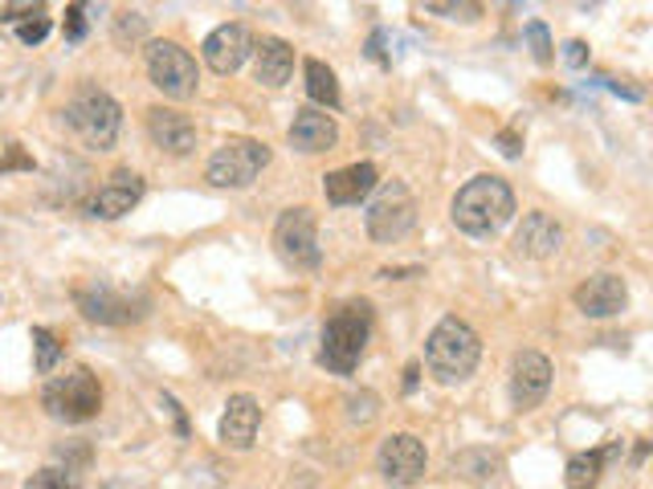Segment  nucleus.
<instances>
[{
    "mask_svg": "<svg viewBox=\"0 0 653 489\" xmlns=\"http://www.w3.org/2000/svg\"><path fill=\"white\" fill-rule=\"evenodd\" d=\"M425 13H437V17H445V21H478L483 17V4H454V0H429L425 4Z\"/></svg>",
    "mask_w": 653,
    "mask_h": 489,
    "instance_id": "bb28decb",
    "label": "nucleus"
},
{
    "mask_svg": "<svg viewBox=\"0 0 653 489\" xmlns=\"http://www.w3.org/2000/svg\"><path fill=\"white\" fill-rule=\"evenodd\" d=\"M258 425H261V408L253 396H234L225 404V416H221V445L225 449H249L253 437H258Z\"/></svg>",
    "mask_w": 653,
    "mask_h": 489,
    "instance_id": "aec40b11",
    "label": "nucleus"
},
{
    "mask_svg": "<svg viewBox=\"0 0 653 489\" xmlns=\"http://www.w3.org/2000/svg\"><path fill=\"white\" fill-rule=\"evenodd\" d=\"M629 306V285L616 273H592L576 285V310L588 319H616Z\"/></svg>",
    "mask_w": 653,
    "mask_h": 489,
    "instance_id": "4468645a",
    "label": "nucleus"
},
{
    "mask_svg": "<svg viewBox=\"0 0 653 489\" xmlns=\"http://www.w3.org/2000/svg\"><path fill=\"white\" fill-rule=\"evenodd\" d=\"M560 245H563V229L548 212H527L519 232H515V253H522V258H531V261L556 258Z\"/></svg>",
    "mask_w": 653,
    "mask_h": 489,
    "instance_id": "6ab92c4d",
    "label": "nucleus"
},
{
    "mask_svg": "<svg viewBox=\"0 0 653 489\" xmlns=\"http://www.w3.org/2000/svg\"><path fill=\"white\" fill-rule=\"evenodd\" d=\"M498 147H502V155L515 159V155H519V135H515V131H502V135H498Z\"/></svg>",
    "mask_w": 653,
    "mask_h": 489,
    "instance_id": "72a5a7b5",
    "label": "nucleus"
},
{
    "mask_svg": "<svg viewBox=\"0 0 653 489\" xmlns=\"http://www.w3.org/2000/svg\"><path fill=\"white\" fill-rule=\"evenodd\" d=\"M376 408H380V399L372 396V392H360V396L348 399V416H352V420H360V425L376 420Z\"/></svg>",
    "mask_w": 653,
    "mask_h": 489,
    "instance_id": "c756f323",
    "label": "nucleus"
},
{
    "mask_svg": "<svg viewBox=\"0 0 653 489\" xmlns=\"http://www.w3.org/2000/svg\"><path fill=\"white\" fill-rule=\"evenodd\" d=\"M41 408L62 425H82V420H94L103 408V387H99L91 367H70L65 375L45 384Z\"/></svg>",
    "mask_w": 653,
    "mask_h": 489,
    "instance_id": "39448f33",
    "label": "nucleus"
},
{
    "mask_svg": "<svg viewBox=\"0 0 653 489\" xmlns=\"http://www.w3.org/2000/svg\"><path fill=\"white\" fill-rule=\"evenodd\" d=\"M200 58H205V65H209L213 74H237L253 58V33L246 25L213 29L209 38H205V45H200Z\"/></svg>",
    "mask_w": 653,
    "mask_h": 489,
    "instance_id": "f8f14e48",
    "label": "nucleus"
},
{
    "mask_svg": "<svg viewBox=\"0 0 653 489\" xmlns=\"http://www.w3.org/2000/svg\"><path fill=\"white\" fill-rule=\"evenodd\" d=\"M147 77H152V86H156L164 98H193L196 94V62L193 53L180 50L176 41H152L147 45Z\"/></svg>",
    "mask_w": 653,
    "mask_h": 489,
    "instance_id": "6e6552de",
    "label": "nucleus"
},
{
    "mask_svg": "<svg viewBox=\"0 0 653 489\" xmlns=\"http://www.w3.org/2000/svg\"><path fill=\"white\" fill-rule=\"evenodd\" d=\"M58 363H62V343H58L53 331L38 326V331H33V367H38L41 375H50Z\"/></svg>",
    "mask_w": 653,
    "mask_h": 489,
    "instance_id": "393cba45",
    "label": "nucleus"
},
{
    "mask_svg": "<svg viewBox=\"0 0 653 489\" xmlns=\"http://www.w3.org/2000/svg\"><path fill=\"white\" fill-rule=\"evenodd\" d=\"M290 70H294V50L282 38L253 41V77L261 86H287Z\"/></svg>",
    "mask_w": 653,
    "mask_h": 489,
    "instance_id": "412c9836",
    "label": "nucleus"
},
{
    "mask_svg": "<svg viewBox=\"0 0 653 489\" xmlns=\"http://www.w3.org/2000/svg\"><path fill=\"white\" fill-rule=\"evenodd\" d=\"M74 306L82 310V319L99 322V326H123V322L144 314V310H135V298L115 290V285L99 282V278L74 285Z\"/></svg>",
    "mask_w": 653,
    "mask_h": 489,
    "instance_id": "9d476101",
    "label": "nucleus"
},
{
    "mask_svg": "<svg viewBox=\"0 0 653 489\" xmlns=\"http://www.w3.org/2000/svg\"><path fill=\"white\" fill-rule=\"evenodd\" d=\"M144 38H147V17L135 13V9H123V13L115 17V41L123 50H131V45H139Z\"/></svg>",
    "mask_w": 653,
    "mask_h": 489,
    "instance_id": "a878e982",
    "label": "nucleus"
},
{
    "mask_svg": "<svg viewBox=\"0 0 653 489\" xmlns=\"http://www.w3.org/2000/svg\"><path fill=\"white\" fill-rule=\"evenodd\" d=\"M551 387V363L539 351H519L510 363V399L515 408H536Z\"/></svg>",
    "mask_w": 653,
    "mask_h": 489,
    "instance_id": "2eb2a0df",
    "label": "nucleus"
},
{
    "mask_svg": "<svg viewBox=\"0 0 653 489\" xmlns=\"http://www.w3.org/2000/svg\"><path fill=\"white\" fill-rule=\"evenodd\" d=\"M376 465H380V474H384V481H388V486L408 489V486H417L421 477H425V465H429V457H425V445H421L413 433H396V437H388L384 445H380Z\"/></svg>",
    "mask_w": 653,
    "mask_h": 489,
    "instance_id": "9b49d317",
    "label": "nucleus"
},
{
    "mask_svg": "<svg viewBox=\"0 0 653 489\" xmlns=\"http://www.w3.org/2000/svg\"><path fill=\"white\" fill-rule=\"evenodd\" d=\"M527 45H531V58H536L539 65H548L551 58H556V45H551V38H548V25H543V21H531V25H527Z\"/></svg>",
    "mask_w": 653,
    "mask_h": 489,
    "instance_id": "cd10ccee",
    "label": "nucleus"
},
{
    "mask_svg": "<svg viewBox=\"0 0 653 489\" xmlns=\"http://www.w3.org/2000/svg\"><path fill=\"white\" fill-rule=\"evenodd\" d=\"M367 339H372V306H367L364 298H360V302H343L323 326L319 363L335 375H352L355 363L364 360Z\"/></svg>",
    "mask_w": 653,
    "mask_h": 489,
    "instance_id": "7ed1b4c3",
    "label": "nucleus"
},
{
    "mask_svg": "<svg viewBox=\"0 0 653 489\" xmlns=\"http://www.w3.org/2000/svg\"><path fill=\"white\" fill-rule=\"evenodd\" d=\"M454 225L466 237H495L498 229H507L515 217V193L507 180L498 176H474L462 193L454 196Z\"/></svg>",
    "mask_w": 653,
    "mask_h": 489,
    "instance_id": "f257e3e1",
    "label": "nucleus"
},
{
    "mask_svg": "<svg viewBox=\"0 0 653 489\" xmlns=\"http://www.w3.org/2000/svg\"><path fill=\"white\" fill-rule=\"evenodd\" d=\"M307 94L319 111H340V82L331 74V65H323L319 58H307Z\"/></svg>",
    "mask_w": 653,
    "mask_h": 489,
    "instance_id": "b1692460",
    "label": "nucleus"
},
{
    "mask_svg": "<svg viewBox=\"0 0 653 489\" xmlns=\"http://www.w3.org/2000/svg\"><path fill=\"white\" fill-rule=\"evenodd\" d=\"M367 58H372V62H388V58H384V33H372V41H367Z\"/></svg>",
    "mask_w": 653,
    "mask_h": 489,
    "instance_id": "c9c22d12",
    "label": "nucleus"
},
{
    "mask_svg": "<svg viewBox=\"0 0 653 489\" xmlns=\"http://www.w3.org/2000/svg\"><path fill=\"white\" fill-rule=\"evenodd\" d=\"M364 225H367V237L380 245L405 241L408 232L417 229V200H413V193L401 180L376 184V193L367 200Z\"/></svg>",
    "mask_w": 653,
    "mask_h": 489,
    "instance_id": "423d86ee",
    "label": "nucleus"
},
{
    "mask_svg": "<svg viewBox=\"0 0 653 489\" xmlns=\"http://www.w3.org/2000/svg\"><path fill=\"white\" fill-rule=\"evenodd\" d=\"M563 62L572 65V70H584V65H588V45H584V41H568V45H563Z\"/></svg>",
    "mask_w": 653,
    "mask_h": 489,
    "instance_id": "2f4dec72",
    "label": "nucleus"
},
{
    "mask_svg": "<svg viewBox=\"0 0 653 489\" xmlns=\"http://www.w3.org/2000/svg\"><path fill=\"white\" fill-rule=\"evenodd\" d=\"M144 200V176H135L131 168L111 171V180L99 188V193L86 200V217L94 220H118L123 212Z\"/></svg>",
    "mask_w": 653,
    "mask_h": 489,
    "instance_id": "ddd939ff",
    "label": "nucleus"
},
{
    "mask_svg": "<svg viewBox=\"0 0 653 489\" xmlns=\"http://www.w3.org/2000/svg\"><path fill=\"white\" fill-rule=\"evenodd\" d=\"M65 38L70 41L86 38V9H82V4H70V9H65Z\"/></svg>",
    "mask_w": 653,
    "mask_h": 489,
    "instance_id": "7c9ffc66",
    "label": "nucleus"
},
{
    "mask_svg": "<svg viewBox=\"0 0 653 489\" xmlns=\"http://www.w3.org/2000/svg\"><path fill=\"white\" fill-rule=\"evenodd\" d=\"M270 164V152H266V143L258 139H225L217 152L209 155V184L217 188H249V184L258 180L261 168Z\"/></svg>",
    "mask_w": 653,
    "mask_h": 489,
    "instance_id": "0eeeda50",
    "label": "nucleus"
},
{
    "mask_svg": "<svg viewBox=\"0 0 653 489\" xmlns=\"http://www.w3.org/2000/svg\"><path fill=\"white\" fill-rule=\"evenodd\" d=\"M621 457V440H613L609 449H597V452H576L568 469H563V486L568 489H597L601 486V474L604 465L616 461Z\"/></svg>",
    "mask_w": 653,
    "mask_h": 489,
    "instance_id": "5701e85b",
    "label": "nucleus"
},
{
    "mask_svg": "<svg viewBox=\"0 0 653 489\" xmlns=\"http://www.w3.org/2000/svg\"><path fill=\"white\" fill-rule=\"evenodd\" d=\"M274 249L290 270H319V225L311 208H290L274 225Z\"/></svg>",
    "mask_w": 653,
    "mask_h": 489,
    "instance_id": "1a4fd4ad",
    "label": "nucleus"
},
{
    "mask_svg": "<svg viewBox=\"0 0 653 489\" xmlns=\"http://www.w3.org/2000/svg\"><path fill=\"white\" fill-rule=\"evenodd\" d=\"M421 273V266H408V270H380V278L384 282H405V278H417Z\"/></svg>",
    "mask_w": 653,
    "mask_h": 489,
    "instance_id": "f704fd0d",
    "label": "nucleus"
},
{
    "mask_svg": "<svg viewBox=\"0 0 653 489\" xmlns=\"http://www.w3.org/2000/svg\"><path fill=\"white\" fill-rule=\"evenodd\" d=\"M147 135H152L159 152L168 155H188L196 147V123L184 111H172V106H152L147 111Z\"/></svg>",
    "mask_w": 653,
    "mask_h": 489,
    "instance_id": "dca6fc26",
    "label": "nucleus"
},
{
    "mask_svg": "<svg viewBox=\"0 0 653 489\" xmlns=\"http://www.w3.org/2000/svg\"><path fill=\"white\" fill-rule=\"evenodd\" d=\"M449 474L470 481V486H495L498 477L507 474V465L495 449H462L449 457Z\"/></svg>",
    "mask_w": 653,
    "mask_h": 489,
    "instance_id": "4be33fe9",
    "label": "nucleus"
},
{
    "mask_svg": "<svg viewBox=\"0 0 653 489\" xmlns=\"http://www.w3.org/2000/svg\"><path fill=\"white\" fill-rule=\"evenodd\" d=\"M62 123L79 135L82 147H91V152H111L118 139V127H123V111H118V103L106 91L82 86V91L65 103Z\"/></svg>",
    "mask_w": 653,
    "mask_h": 489,
    "instance_id": "20e7f679",
    "label": "nucleus"
},
{
    "mask_svg": "<svg viewBox=\"0 0 653 489\" xmlns=\"http://www.w3.org/2000/svg\"><path fill=\"white\" fill-rule=\"evenodd\" d=\"M376 184H380V171L372 168V164H348V168H340V171H326L323 196H326V205L348 208V205L367 200V196L376 193Z\"/></svg>",
    "mask_w": 653,
    "mask_h": 489,
    "instance_id": "a211bd4d",
    "label": "nucleus"
},
{
    "mask_svg": "<svg viewBox=\"0 0 653 489\" xmlns=\"http://www.w3.org/2000/svg\"><path fill=\"white\" fill-rule=\"evenodd\" d=\"M25 489H79V481H74V474H65V469H41V474H33L25 481Z\"/></svg>",
    "mask_w": 653,
    "mask_h": 489,
    "instance_id": "c85d7f7f",
    "label": "nucleus"
},
{
    "mask_svg": "<svg viewBox=\"0 0 653 489\" xmlns=\"http://www.w3.org/2000/svg\"><path fill=\"white\" fill-rule=\"evenodd\" d=\"M604 82H609V91L621 94V98H629V103H641V98H645L641 86H625V82H616V77H604Z\"/></svg>",
    "mask_w": 653,
    "mask_h": 489,
    "instance_id": "473e14b6",
    "label": "nucleus"
},
{
    "mask_svg": "<svg viewBox=\"0 0 653 489\" xmlns=\"http://www.w3.org/2000/svg\"><path fill=\"white\" fill-rule=\"evenodd\" d=\"M478 360H483V343L474 335V326H466L462 319H442L425 339V367L437 384L470 379Z\"/></svg>",
    "mask_w": 653,
    "mask_h": 489,
    "instance_id": "f03ea898",
    "label": "nucleus"
},
{
    "mask_svg": "<svg viewBox=\"0 0 653 489\" xmlns=\"http://www.w3.org/2000/svg\"><path fill=\"white\" fill-rule=\"evenodd\" d=\"M417 375H421V363H408V367H405V392H408V396L417 392Z\"/></svg>",
    "mask_w": 653,
    "mask_h": 489,
    "instance_id": "e433bc0d",
    "label": "nucleus"
},
{
    "mask_svg": "<svg viewBox=\"0 0 653 489\" xmlns=\"http://www.w3.org/2000/svg\"><path fill=\"white\" fill-rule=\"evenodd\" d=\"M340 143V127H335V118L319 111V106H302L294 111V123H290V147L302 155H319V152H331Z\"/></svg>",
    "mask_w": 653,
    "mask_h": 489,
    "instance_id": "f3484780",
    "label": "nucleus"
}]
</instances>
